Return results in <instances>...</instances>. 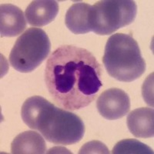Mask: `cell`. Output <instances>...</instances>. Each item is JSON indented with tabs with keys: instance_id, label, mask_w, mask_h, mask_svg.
<instances>
[{
	"instance_id": "8fae6325",
	"label": "cell",
	"mask_w": 154,
	"mask_h": 154,
	"mask_svg": "<svg viewBox=\"0 0 154 154\" xmlns=\"http://www.w3.org/2000/svg\"><path fill=\"white\" fill-rule=\"evenodd\" d=\"M13 154H43L46 152L45 140L38 133L26 131L15 137L11 144Z\"/></svg>"
},
{
	"instance_id": "30bf717a",
	"label": "cell",
	"mask_w": 154,
	"mask_h": 154,
	"mask_svg": "<svg viewBox=\"0 0 154 154\" xmlns=\"http://www.w3.org/2000/svg\"><path fill=\"white\" fill-rule=\"evenodd\" d=\"M92 5L85 2H77L67 10L65 23L74 34H86L91 32L90 13Z\"/></svg>"
},
{
	"instance_id": "9c48e42d",
	"label": "cell",
	"mask_w": 154,
	"mask_h": 154,
	"mask_svg": "<svg viewBox=\"0 0 154 154\" xmlns=\"http://www.w3.org/2000/svg\"><path fill=\"white\" fill-rule=\"evenodd\" d=\"M128 129L137 138H152L154 136V111L152 108L136 109L128 115Z\"/></svg>"
},
{
	"instance_id": "277c9868",
	"label": "cell",
	"mask_w": 154,
	"mask_h": 154,
	"mask_svg": "<svg viewBox=\"0 0 154 154\" xmlns=\"http://www.w3.org/2000/svg\"><path fill=\"white\" fill-rule=\"evenodd\" d=\"M51 42L44 30L30 28L15 42L9 55V63L16 71L32 72L49 56Z\"/></svg>"
},
{
	"instance_id": "8992f818",
	"label": "cell",
	"mask_w": 154,
	"mask_h": 154,
	"mask_svg": "<svg viewBox=\"0 0 154 154\" xmlns=\"http://www.w3.org/2000/svg\"><path fill=\"white\" fill-rule=\"evenodd\" d=\"M96 107L100 115L108 120H116L126 115L130 109V100L126 92L118 88L105 90L99 96Z\"/></svg>"
},
{
	"instance_id": "7a4b0ae2",
	"label": "cell",
	"mask_w": 154,
	"mask_h": 154,
	"mask_svg": "<svg viewBox=\"0 0 154 154\" xmlns=\"http://www.w3.org/2000/svg\"><path fill=\"white\" fill-rule=\"evenodd\" d=\"M21 116L25 124L54 144L72 145L84 136L85 126L80 117L55 106L40 96H32L24 102Z\"/></svg>"
},
{
	"instance_id": "6da1fadb",
	"label": "cell",
	"mask_w": 154,
	"mask_h": 154,
	"mask_svg": "<svg viewBox=\"0 0 154 154\" xmlns=\"http://www.w3.org/2000/svg\"><path fill=\"white\" fill-rule=\"evenodd\" d=\"M102 67L87 49L64 45L48 59L45 82L56 104L68 110L85 108L95 100L100 88Z\"/></svg>"
},
{
	"instance_id": "52a82bcc",
	"label": "cell",
	"mask_w": 154,
	"mask_h": 154,
	"mask_svg": "<svg viewBox=\"0 0 154 154\" xmlns=\"http://www.w3.org/2000/svg\"><path fill=\"white\" fill-rule=\"evenodd\" d=\"M26 20L22 9L12 4L0 6V35L14 37L21 34L26 28Z\"/></svg>"
},
{
	"instance_id": "4fadbf2b",
	"label": "cell",
	"mask_w": 154,
	"mask_h": 154,
	"mask_svg": "<svg viewBox=\"0 0 154 154\" xmlns=\"http://www.w3.org/2000/svg\"><path fill=\"white\" fill-rule=\"evenodd\" d=\"M79 154L82 153H109L108 148L100 141H91L86 143L81 147L79 151Z\"/></svg>"
},
{
	"instance_id": "5b68a950",
	"label": "cell",
	"mask_w": 154,
	"mask_h": 154,
	"mask_svg": "<svg viewBox=\"0 0 154 154\" xmlns=\"http://www.w3.org/2000/svg\"><path fill=\"white\" fill-rule=\"evenodd\" d=\"M137 14V5L132 0H101L92 5L91 32L108 35L130 25Z\"/></svg>"
},
{
	"instance_id": "7c38bea8",
	"label": "cell",
	"mask_w": 154,
	"mask_h": 154,
	"mask_svg": "<svg viewBox=\"0 0 154 154\" xmlns=\"http://www.w3.org/2000/svg\"><path fill=\"white\" fill-rule=\"evenodd\" d=\"M113 154L149 153L152 154L153 151L150 147L134 139H126L121 140L116 144L112 149Z\"/></svg>"
},
{
	"instance_id": "ba28073f",
	"label": "cell",
	"mask_w": 154,
	"mask_h": 154,
	"mask_svg": "<svg viewBox=\"0 0 154 154\" xmlns=\"http://www.w3.org/2000/svg\"><path fill=\"white\" fill-rule=\"evenodd\" d=\"M59 12V3L53 0L32 1L26 9L25 16L32 26H45L56 19Z\"/></svg>"
},
{
	"instance_id": "3957f363",
	"label": "cell",
	"mask_w": 154,
	"mask_h": 154,
	"mask_svg": "<svg viewBox=\"0 0 154 154\" xmlns=\"http://www.w3.org/2000/svg\"><path fill=\"white\" fill-rule=\"evenodd\" d=\"M103 63L109 75L120 82H133L146 70L138 43L128 34H113L108 38Z\"/></svg>"
}]
</instances>
